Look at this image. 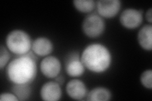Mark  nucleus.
<instances>
[{
    "label": "nucleus",
    "mask_w": 152,
    "mask_h": 101,
    "mask_svg": "<svg viewBox=\"0 0 152 101\" xmlns=\"http://www.w3.org/2000/svg\"><path fill=\"white\" fill-rule=\"evenodd\" d=\"M73 5L77 11L83 13H91L96 9V1L94 0H74Z\"/></svg>",
    "instance_id": "obj_14"
},
{
    "label": "nucleus",
    "mask_w": 152,
    "mask_h": 101,
    "mask_svg": "<svg viewBox=\"0 0 152 101\" xmlns=\"http://www.w3.org/2000/svg\"><path fill=\"white\" fill-rule=\"evenodd\" d=\"M120 0H98L96 1L97 13L103 18L116 17L121 9Z\"/></svg>",
    "instance_id": "obj_8"
},
{
    "label": "nucleus",
    "mask_w": 152,
    "mask_h": 101,
    "mask_svg": "<svg viewBox=\"0 0 152 101\" xmlns=\"http://www.w3.org/2000/svg\"><path fill=\"white\" fill-rule=\"evenodd\" d=\"M106 28L104 18L98 13L89 14L82 23V30L84 35L91 39L100 37Z\"/></svg>",
    "instance_id": "obj_4"
},
{
    "label": "nucleus",
    "mask_w": 152,
    "mask_h": 101,
    "mask_svg": "<svg viewBox=\"0 0 152 101\" xmlns=\"http://www.w3.org/2000/svg\"><path fill=\"white\" fill-rule=\"evenodd\" d=\"M54 49L52 41L46 37H38L32 41V52L36 56L45 57L50 55Z\"/></svg>",
    "instance_id": "obj_11"
},
{
    "label": "nucleus",
    "mask_w": 152,
    "mask_h": 101,
    "mask_svg": "<svg viewBox=\"0 0 152 101\" xmlns=\"http://www.w3.org/2000/svg\"><path fill=\"white\" fill-rule=\"evenodd\" d=\"M66 73L72 78H79L86 71V68L80 60V55L77 51H72L66 56L65 62Z\"/></svg>",
    "instance_id": "obj_6"
},
{
    "label": "nucleus",
    "mask_w": 152,
    "mask_h": 101,
    "mask_svg": "<svg viewBox=\"0 0 152 101\" xmlns=\"http://www.w3.org/2000/svg\"><path fill=\"white\" fill-rule=\"evenodd\" d=\"M32 41L30 35L23 30L14 29L10 32L5 39V46L11 53L23 56L31 52Z\"/></svg>",
    "instance_id": "obj_3"
},
{
    "label": "nucleus",
    "mask_w": 152,
    "mask_h": 101,
    "mask_svg": "<svg viewBox=\"0 0 152 101\" xmlns=\"http://www.w3.org/2000/svg\"><path fill=\"white\" fill-rule=\"evenodd\" d=\"M36 55L32 52L18 56L9 62L6 67L8 80L13 84H31L37 73Z\"/></svg>",
    "instance_id": "obj_1"
},
{
    "label": "nucleus",
    "mask_w": 152,
    "mask_h": 101,
    "mask_svg": "<svg viewBox=\"0 0 152 101\" xmlns=\"http://www.w3.org/2000/svg\"><path fill=\"white\" fill-rule=\"evenodd\" d=\"M1 101H19L15 94L12 92H3L0 94Z\"/></svg>",
    "instance_id": "obj_18"
},
{
    "label": "nucleus",
    "mask_w": 152,
    "mask_h": 101,
    "mask_svg": "<svg viewBox=\"0 0 152 101\" xmlns=\"http://www.w3.org/2000/svg\"><path fill=\"white\" fill-rule=\"evenodd\" d=\"M39 69L42 75L47 78L55 79L61 72V64L58 57L54 56H47L41 60Z\"/></svg>",
    "instance_id": "obj_7"
},
{
    "label": "nucleus",
    "mask_w": 152,
    "mask_h": 101,
    "mask_svg": "<svg viewBox=\"0 0 152 101\" xmlns=\"http://www.w3.org/2000/svg\"><path fill=\"white\" fill-rule=\"evenodd\" d=\"M55 80L56 82L58 83L60 85H62L65 81V78L64 76L62 75H60L58 76H56V77L55 78Z\"/></svg>",
    "instance_id": "obj_20"
},
{
    "label": "nucleus",
    "mask_w": 152,
    "mask_h": 101,
    "mask_svg": "<svg viewBox=\"0 0 152 101\" xmlns=\"http://www.w3.org/2000/svg\"><path fill=\"white\" fill-rule=\"evenodd\" d=\"M140 81L141 85L146 89H152V70L146 69L141 73Z\"/></svg>",
    "instance_id": "obj_16"
},
{
    "label": "nucleus",
    "mask_w": 152,
    "mask_h": 101,
    "mask_svg": "<svg viewBox=\"0 0 152 101\" xmlns=\"http://www.w3.org/2000/svg\"><path fill=\"white\" fill-rule=\"evenodd\" d=\"M80 60L86 69L94 73L101 74L110 68L112 54L104 44L93 42L84 47L80 55Z\"/></svg>",
    "instance_id": "obj_2"
},
{
    "label": "nucleus",
    "mask_w": 152,
    "mask_h": 101,
    "mask_svg": "<svg viewBox=\"0 0 152 101\" xmlns=\"http://www.w3.org/2000/svg\"><path fill=\"white\" fill-rule=\"evenodd\" d=\"M143 12L141 9L127 8L121 13L119 22L123 27L127 29H136L141 26L143 21Z\"/></svg>",
    "instance_id": "obj_5"
},
{
    "label": "nucleus",
    "mask_w": 152,
    "mask_h": 101,
    "mask_svg": "<svg viewBox=\"0 0 152 101\" xmlns=\"http://www.w3.org/2000/svg\"><path fill=\"white\" fill-rule=\"evenodd\" d=\"M12 92L15 94L19 100H26L31 95L32 89L29 84L16 85L13 84Z\"/></svg>",
    "instance_id": "obj_15"
},
{
    "label": "nucleus",
    "mask_w": 152,
    "mask_h": 101,
    "mask_svg": "<svg viewBox=\"0 0 152 101\" xmlns=\"http://www.w3.org/2000/svg\"><path fill=\"white\" fill-rule=\"evenodd\" d=\"M110 90L104 86H96L88 91L86 100L89 101H108L112 99Z\"/></svg>",
    "instance_id": "obj_13"
},
{
    "label": "nucleus",
    "mask_w": 152,
    "mask_h": 101,
    "mask_svg": "<svg viewBox=\"0 0 152 101\" xmlns=\"http://www.w3.org/2000/svg\"><path fill=\"white\" fill-rule=\"evenodd\" d=\"M65 90L70 98L77 100L86 97L88 93L86 85L83 80L77 78H74L66 83Z\"/></svg>",
    "instance_id": "obj_9"
},
{
    "label": "nucleus",
    "mask_w": 152,
    "mask_h": 101,
    "mask_svg": "<svg viewBox=\"0 0 152 101\" xmlns=\"http://www.w3.org/2000/svg\"><path fill=\"white\" fill-rule=\"evenodd\" d=\"M137 40L140 46L146 51L152 50V25L146 24L137 32Z\"/></svg>",
    "instance_id": "obj_12"
},
{
    "label": "nucleus",
    "mask_w": 152,
    "mask_h": 101,
    "mask_svg": "<svg viewBox=\"0 0 152 101\" xmlns=\"http://www.w3.org/2000/svg\"><path fill=\"white\" fill-rule=\"evenodd\" d=\"M62 96L61 85L55 81H49L42 85L40 97L45 101H58Z\"/></svg>",
    "instance_id": "obj_10"
},
{
    "label": "nucleus",
    "mask_w": 152,
    "mask_h": 101,
    "mask_svg": "<svg viewBox=\"0 0 152 101\" xmlns=\"http://www.w3.org/2000/svg\"><path fill=\"white\" fill-rule=\"evenodd\" d=\"M10 51L6 46L1 45L0 47V70H3L6 68L10 60L11 55Z\"/></svg>",
    "instance_id": "obj_17"
},
{
    "label": "nucleus",
    "mask_w": 152,
    "mask_h": 101,
    "mask_svg": "<svg viewBox=\"0 0 152 101\" xmlns=\"http://www.w3.org/2000/svg\"><path fill=\"white\" fill-rule=\"evenodd\" d=\"M145 17L146 21L148 22V24H151L152 23V8H150L148 10L146 11Z\"/></svg>",
    "instance_id": "obj_19"
}]
</instances>
